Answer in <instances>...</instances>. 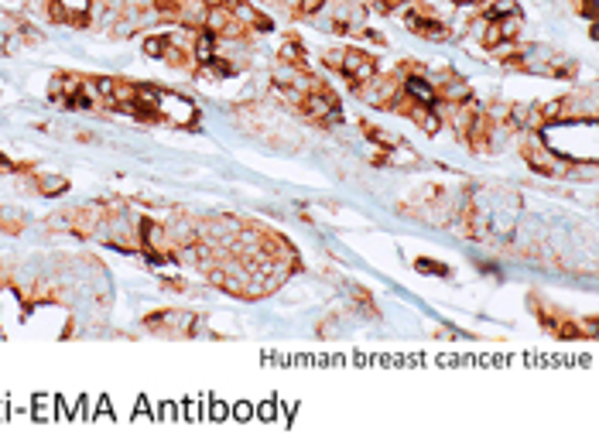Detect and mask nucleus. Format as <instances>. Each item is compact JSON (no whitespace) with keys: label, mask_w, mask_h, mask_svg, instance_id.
<instances>
[{"label":"nucleus","mask_w":599,"mask_h":448,"mask_svg":"<svg viewBox=\"0 0 599 448\" xmlns=\"http://www.w3.org/2000/svg\"><path fill=\"white\" fill-rule=\"evenodd\" d=\"M281 66H288V69L305 72V48H302V45L295 41V38L281 45Z\"/></svg>","instance_id":"obj_5"},{"label":"nucleus","mask_w":599,"mask_h":448,"mask_svg":"<svg viewBox=\"0 0 599 448\" xmlns=\"http://www.w3.org/2000/svg\"><path fill=\"white\" fill-rule=\"evenodd\" d=\"M339 72L353 83V89H359L377 75V58L374 55H367V52H359V48H349V52H342Z\"/></svg>","instance_id":"obj_2"},{"label":"nucleus","mask_w":599,"mask_h":448,"mask_svg":"<svg viewBox=\"0 0 599 448\" xmlns=\"http://www.w3.org/2000/svg\"><path fill=\"white\" fill-rule=\"evenodd\" d=\"M17 168H21V165H11L7 157L0 155V174H7V172H17Z\"/></svg>","instance_id":"obj_14"},{"label":"nucleus","mask_w":599,"mask_h":448,"mask_svg":"<svg viewBox=\"0 0 599 448\" xmlns=\"http://www.w3.org/2000/svg\"><path fill=\"white\" fill-rule=\"evenodd\" d=\"M414 267H418V271H435V274H449V267H442V264H431V260H418Z\"/></svg>","instance_id":"obj_12"},{"label":"nucleus","mask_w":599,"mask_h":448,"mask_svg":"<svg viewBox=\"0 0 599 448\" xmlns=\"http://www.w3.org/2000/svg\"><path fill=\"white\" fill-rule=\"evenodd\" d=\"M452 4H456V7H473L476 0H452Z\"/></svg>","instance_id":"obj_15"},{"label":"nucleus","mask_w":599,"mask_h":448,"mask_svg":"<svg viewBox=\"0 0 599 448\" xmlns=\"http://www.w3.org/2000/svg\"><path fill=\"white\" fill-rule=\"evenodd\" d=\"M339 62H342V52H339V48H336V52H325V66L339 69Z\"/></svg>","instance_id":"obj_13"},{"label":"nucleus","mask_w":599,"mask_h":448,"mask_svg":"<svg viewBox=\"0 0 599 448\" xmlns=\"http://www.w3.org/2000/svg\"><path fill=\"white\" fill-rule=\"evenodd\" d=\"M66 189H68V182L62 174H38L34 178V192L38 195H62Z\"/></svg>","instance_id":"obj_6"},{"label":"nucleus","mask_w":599,"mask_h":448,"mask_svg":"<svg viewBox=\"0 0 599 448\" xmlns=\"http://www.w3.org/2000/svg\"><path fill=\"white\" fill-rule=\"evenodd\" d=\"M572 7H575L579 14H585L589 21L596 18V0H572Z\"/></svg>","instance_id":"obj_11"},{"label":"nucleus","mask_w":599,"mask_h":448,"mask_svg":"<svg viewBox=\"0 0 599 448\" xmlns=\"http://www.w3.org/2000/svg\"><path fill=\"white\" fill-rule=\"evenodd\" d=\"M404 24H408L414 35H421V38H428V41H445L449 38V28H445L442 21H435V18H428V14H421V11H404Z\"/></svg>","instance_id":"obj_3"},{"label":"nucleus","mask_w":599,"mask_h":448,"mask_svg":"<svg viewBox=\"0 0 599 448\" xmlns=\"http://www.w3.org/2000/svg\"><path fill=\"white\" fill-rule=\"evenodd\" d=\"M517 11V4L513 0H493V4H486L483 7V18L486 21H500V18H507V14H513Z\"/></svg>","instance_id":"obj_8"},{"label":"nucleus","mask_w":599,"mask_h":448,"mask_svg":"<svg viewBox=\"0 0 599 448\" xmlns=\"http://www.w3.org/2000/svg\"><path fill=\"white\" fill-rule=\"evenodd\" d=\"M0 288H4V281H0Z\"/></svg>","instance_id":"obj_16"},{"label":"nucleus","mask_w":599,"mask_h":448,"mask_svg":"<svg viewBox=\"0 0 599 448\" xmlns=\"http://www.w3.org/2000/svg\"><path fill=\"white\" fill-rule=\"evenodd\" d=\"M158 117L171 127H192L195 117H199V110L195 103L188 100V96H178V93H171V89H161V96H158Z\"/></svg>","instance_id":"obj_1"},{"label":"nucleus","mask_w":599,"mask_h":448,"mask_svg":"<svg viewBox=\"0 0 599 448\" xmlns=\"http://www.w3.org/2000/svg\"><path fill=\"white\" fill-rule=\"evenodd\" d=\"M0 226L7 233H21L24 229V212L21 209H0Z\"/></svg>","instance_id":"obj_9"},{"label":"nucleus","mask_w":599,"mask_h":448,"mask_svg":"<svg viewBox=\"0 0 599 448\" xmlns=\"http://www.w3.org/2000/svg\"><path fill=\"white\" fill-rule=\"evenodd\" d=\"M404 93H408V100H414V103H421V106H431V110L442 103V100H439V89L431 86L425 75H408V79H404Z\"/></svg>","instance_id":"obj_4"},{"label":"nucleus","mask_w":599,"mask_h":448,"mask_svg":"<svg viewBox=\"0 0 599 448\" xmlns=\"http://www.w3.org/2000/svg\"><path fill=\"white\" fill-rule=\"evenodd\" d=\"M165 45H168V35L144 38V55H148V58H161V55H165Z\"/></svg>","instance_id":"obj_10"},{"label":"nucleus","mask_w":599,"mask_h":448,"mask_svg":"<svg viewBox=\"0 0 599 448\" xmlns=\"http://www.w3.org/2000/svg\"><path fill=\"white\" fill-rule=\"evenodd\" d=\"M58 4L68 11V24H86V18H89V4H93V0H58Z\"/></svg>","instance_id":"obj_7"}]
</instances>
